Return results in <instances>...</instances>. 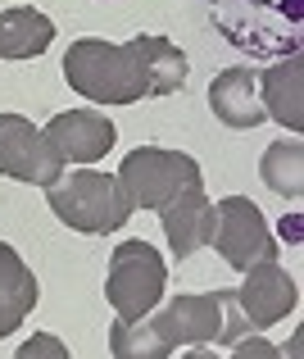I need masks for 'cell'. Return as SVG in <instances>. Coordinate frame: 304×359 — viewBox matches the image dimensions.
<instances>
[{
    "label": "cell",
    "mask_w": 304,
    "mask_h": 359,
    "mask_svg": "<svg viewBox=\"0 0 304 359\" xmlns=\"http://www.w3.org/2000/svg\"><path fill=\"white\" fill-rule=\"evenodd\" d=\"M41 132L60 150L64 164H96V159H104L113 150V141H118V128L100 109H64Z\"/></svg>",
    "instance_id": "30bf717a"
},
{
    "label": "cell",
    "mask_w": 304,
    "mask_h": 359,
    "mask_svg": "<svg viewBox=\"0 0 304 359\" xmlns=\"http://www.w3.org/2000/svg\"><path fill=\"white\" fill-rule=\"evenodd\" d=\"M209 245L236 273H245L259 259H277V241H272L268 223H263L259 205L250 196H227V201L214 205V237H209Z\"/></svg>",
    "instance_id": "8992f818"
},
{
    "label": "cell",
    "mask_w": 304,
    "mask_h": 359,
    "mask_svg": "<svg viewBox=\"0 0 304 359\" xmlns=\"http://www.w3.org/2000/svg\"><path fill=\"white\" fill-rule=\"evenodd\" d=\"M132 55H137V73H141V91L146 96H173L186 87V55L177 50L168 36H132Z\"/></svg>",
    "instance_id": "5bb4252c"
},
{
    "label": "cell",
    "mask_w": 304,
    "mask_h": 359,
    "mask_svg": "<svg viewBox=\"0 0 304 359\" xmlns=\"http://www.w3.org/2000/svg\"><path fill=\"white\" fill-rule=\"evenodd\" d=\"M150 327L168 351L182 346H214L223 332V300L218 291H195V296H173L168 305L150 309Z\"/></svg>",
    "instance_id": "ba28073f"
},
{
    "label": "cell",
    "mask_w": 304,
    "mask_h": 359,
    "mask_svg": "<svg viewBox=\"0 0 304 359\" xmlns=\"http://www.w3.org/2000/svg\"><path fill=\"white\" fill-rule=\"evenodd\" d=\"M109 351L118 359H168L173 351H168L164 341L155 337V327H150V318H113L109 327Z\"/></svg>",
    "instance_id": "ac0fdd59"
},
{
    "label": "cell",
    "mask_w": 304,
    "mask_h": 359,
    "mask_svg": "<svg viewBox=\"0 0 304 359\" xmlns=\"http://www.w3.org/2000/svg\"><path fill=\"white\" fill-rule=\"evenodd\" d=\"M18 359H69V346H64L60 337H50V332H36L32 341L18 346Z\"/></svg>",
    "instance_id": "ffe728a7"
},
{
    "label": "cell",
    "mask_w": 304,
    "mask_h": 359,
    "mask_svg": "<svg viewBox=\"0 0 304 359\" xmlns=\"http://www.w3.org/2000/svg\"><path fill=\"white\" fill-rule=\"evenodd\" d=\"M236 305H241V314H245L250 327H272L300 305L296 278H291L277 259H259V264L245 269V282L236 287Z\"/></svg>",
    "instance_id": "9c48e42d"
},
{
    "label": "cell",
    "mask_w": 304,
    "mask_h": 359,
    "mask_svg": "<svg viewBox=\"0 0 304 359\" xmlns=\"http://www.w3.org/2000/svg\"><path fill=\"white\" fill-rule=\"evenodd\" d=\"M55 41V23L32 5L0 9V60H36Z\"/></svg>",
    "instance_id": "2e32d148"
},
{
    "label": "cell",
    "mask_w": 304,
    "mask_h": 359,
    "mask_svg": "<svg viewBox=\"0 0 304 359\" xmlns=\"http://www.w3.org/2000/svg\"><path fill=\"white\" fill-rule=\"evenodd\" d=\"M36 300H41V287H36L32 269L23 264V255L14 245L0 241V337L23 327V318L36 309Z\"/></svg>",
    "instance_id": "9a60e30c"
},
{
    "label": "cell",
    "mask_w": 304,
    "mask_h": 359,
    "mask_svg": "<svg viewBox=\"0 0 304 359\" xmlns=\"http://www.w3.org/2000/svg\"><path fill=\"white\" fill-rule=\"evenodd\" d=\"M218 300H223V332H218V341H223V346H232L236 337H245V332H250V323H245L241 305H236V291H218Z\"/></svg>",
    "instance_id": "d6986e66"
},
{
    "label": "cell",
    "mask_w": 304,
    "mask_h": 359,
    "mask_svg": "<svg viewBox=\"0 0 304 359\" xmlns=\"http://www.w3.org/2000/svg\"><path fill=\"white\" fill-rule=\"evenodd\" d=\"M46 201L50 214L73 232H87V237H104V232H118L132 219V205L123 196L118 177L100 173V168H78V173H64L60 182L46 187Z\"/></svg>",
    "instance_id": "3957f363"
},
{
    "label": "cell",
    "mask_w": 304,
    "mask_h": 359,
    "mask_svg": "<svg viewBox=\"0 0 304 359\" xmlns=\"http://www.w3.org/2000/svg\"><path fill=\"white\" fill-rule=\"evenodd\" d=\"M164 241L173 245L177 259H191V255H200L209 237H214V201L205 196V182H191L186 191H177L173 201L164 205Z\"/></svg>",
    "instance_id": "8fae6325"
},
{
    "label": "cell",
    "mask_w": 304,
    "mask_h": 359,
    "mask_svg": "<svg viewBox=\"0 0 304 359\" xmlns=\"http://www.w3.org/2000/svg\"><path fill=\"white\" fill-rule=\"evenodd\" d=\"M64 82L82 91L96 105H137L146 100L137 73V55L127 41H104V36H78L64 55Z\"/></svg>",
    "instance_id": "7a4b0ae2"
},
{
    "label": "cell",
    "mask_w": 304,
    "mask_h": 359,
    "mask_svg": "<svg viewBox=\"0 0 304 359\" xmlns=\"http://www.w3.org/2000/svg\"><path fill=\"white\" fill-rule=\"evenodd\" d=\"M118 187L127 196L132 210H164L177 191H186L191 182H205L200 164L182 150H164V146H141L123 159L118 173Z\"/></svg>",
    "instance_id": "277c9868"
},
{
    "label": "cell",
    "mask_w": 304,
    "mask_h": 359,
    "mask_svg": "<svg viewBox=\"0 0 304 359\" xmlns=\"http://www.w3.org/2000/svg\"><path fill=\"white\" fill-rule=\"evenodd\" d=\"M259 100L272 123H282L286 132L300 137V128H304V60L300 55L272 60V69L259 73Z\"/></svg>",
    "instance_id": "4fadbf2b"
},
{
    "label": "cell",
    "mask_w": 304,
    "mask_h": 359,
    "mask_svg": "<svg viewBox=\"0 0 304 359\" xmlns=\"http://www.w3.org/2000/svg\"><path fill=\"white\" fill-rule=\"evenodd\" d=\"M259 177H263V187H268L272 196L300 201V191H304V141L296 137V132L282 137V141H272V146L263 150Z\"/></svg>",
    "instance_id": "e0dca14e"
},
{
    "label": "cell",
    "mask_w": 304,
    "mask_h": 359,
    "mask_svg": "<svg viewBox=\"0 0 304 359\" xmlns=\"http://www.w3.org/2000/svg\"><path fill=\"white\" fill-rule=\"evenodd\" d=\"M168 287V264L150 241H123L109 255V273H104V300L113 305L118 318H141L164 300Z\"/></svg>",
    "instance_id": "5b68a950"
},
{
    "label": "cell",
    "mask_w": 304,
    "mask_h": 359,
    "mask_svg": "<svg viewBox=\"0 0 304 359\" xmlns=\"http://www.w3.org/2000/svg\"><path fill=\"white\" fill-rule=\"evenodd\" d=\"M227 351H232L236 359H277V355H282L272 341H263V337H250V332H245V337H236V341L227 346Z\"/></svg>",
    "instance_id": "44dd1931"
},
{
    "label": "cell",
    "mask_w": 304,
    "mask_h": 359,
    "mask_svg": "<svg viewBox=\"0 0 304 359\" xmlns=\"http://www.w3.org/2000/svg\"><path fill=\"white\" fill-rule=\"evenodd\" d=\"M209 23L250 60H286L304 46V0H205Z\"/></svg>",
    "instance_id": "6da1fadb"
},
{
    "label": "cell",
    "mask_w": 304,
    "mask_h": 359,
    "mask_svg": "<svg viewBox=\"0 0 304 359\" xmlns=\"http://www.w3.org/2000/svg\"><path fill=\"white\" fill-rule=\"evenodd\" d=\"M0 173L27 187H50L64 177V159L36 123L23 114H0Z\"/></svg>",
    "instance_id": "52a82bcc"
},
{
    "label": "cell",
    "mask_w": 304,
    "mask_h": 359,
    "mask_svg": "<svg viewBox=\"0 0 304 359\" xmlns=\"http://www.w3.org/2000/svg\"><path fill=\"white\" fill-rule=\"evenodd\" d=\"M209 109H214L218 123H227V128L236 132H250L259 128L263 118V100H259V73L250 69H223L214 82H209Z\"/></svg>",
    "instance_id": "7c38bea8"
}]
</instances>
